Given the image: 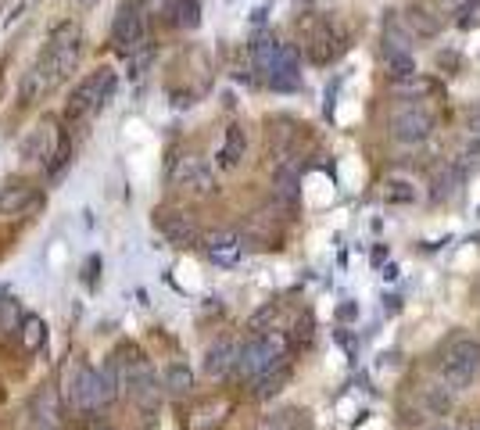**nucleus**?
<instances>
[{
  "label": "nucleus",
  "mask_w": 480,
  "mask_h": 430,
  "mask_svg": "<svg viewBox=\"0 0 480 430\" xmlns=\"http://www.w3.org/2000/svg\"><path fill=\"white\" fill-rule=\"evenodd\" d=\"M79 62V29L76 26H58V33L47 40L40 62L26 72L22 79V104H33L40 97H47L54 87H62L69 79V72Z\"/></svg>",
  "instance_id": "nucleus-1"
},
{
  "label": "nucleus",
  "mask_w": 480,
  "mask_h": 430,
  "mask_svg": "<svg viewBox=\"0 0 480 430\" xmlns=\"http://www.w3.org/2000/svg\"><path fill=\"white\" fill-rule=\"evenodd\" d=\"M437 369H441V380H444L451 391H466V387L480 376V341L469 337V334L451 337V341L441 348Z\"/></svg>",
  "instance_id": "nucleus-2"
},
{
  "label": "nucleus",
  "mask_w": 480,
  "mask_h": 430,
  "mask_svg": "<svg viewBox=\"0 0 480 430\" xmlns=\"http://www.w3.org/2000/svg\"><path fill=\"white\" fill-rule=\"evenodd\" d=\"M284 355H287V341L280 334H255L244 348H240L233 369L244 376V380H259L262 373H269L273 366H280Z\"/></svg>",
  "instance_id": "nucleus-3"
},
{
  "label": "nucleus",
  "mask_w": 480,
  "mask_h": 430,
  "mask_svg": "<svg viewBox=\"0 0 480 430\" xmlns=\"http://www.w3.org/2000/svg\"><path fill=\"white\" fill-rule=\"evenodd\" d=\"M112 94H115V72H112V69H101V72L87 76V79L72 90V97H69V104H65V119H69V122H79V119L101 112V108L112 101Z\"/></svg>",
  "instance_id": "nucleus-4"
},
{
  "label": "nucleus",
  "mask_w": 480,
  "mask_h": 430,
  "mask_svg": "<svg viewBox=\"0 0 480 430\" xmlns=\"http://www.w3.org/2000/svg\"><path fill=\"white\" fill-rule=\"evenodd\" d=\"M430 129H434V119H430V112L419 108V104L398 108V112L391 115V122H387V133H391V140H398V144H423V140L430 136Z\"/></svg>",
  "instance_id": "nucleus-5"
},
{
  "label": "nucleus",
  "mask_w": 480,
  "mask_h": 430,
  "mask_svg": "<svg viewBox=\"0 0 480 430\" xmlns=\"http://www.w3.org/2000/svg\"><path fill=\"white\" fill-rule=\"evenodd\" d=\"M144 37H147V26H144L140 8L137 4H122L115 22H112V44L119 51H137L144 44Z\"/></svg>",
  "instance_id": "nucleus-6"
},
{
  "label": "nucleus",
  "mask_w": 480,
  "mask_h": 430,
  "mask_svg": "<svg viewBox=\"0 0 480 430\" xmlns=\"http://www.w3.org/2000/svg\"><path fill=\"white\" fill-rule=\"evenodd\" d=\"M172 179H176L179 186H186V190H197V194H208V190L215 186L211 165H208L204 158H197V154L179 158V161H176V169H172Z\"/></svg>",
  "instance_id": "nucleus-7"
},
{
  "label": "nucleus",
  "mask_w": 480,
  "mask_h": 430,
  "mask_svg": "<svg viewBox=\"0 0 480 430\" xmlns=\"http://www.w3.org/2000/svg\"><path fill=\"white\" fill-rule=\"evenodd\" d=\"M305 47H309V58H312L316 65H330V62L344 51V37H341L330 22H319V26L312 29V37L305 40Z\"/></svg>",
  "instance_id": "nucleus-8"
},
{
  "label": "nucleus",
  "mask_w": 480,
  "mask_h": 430,
  "mask_svg": "<svg viewBox=\"0 0 480 430\" xmlns=\"http://www.w3.org/2000/svg\"><path fill=\"white\" fill-rule=\"evenodd\" d=\"M158 223H161V234L172 244H194L197 241V227H194L190 215H183V211H165Z\"/></svg>",
  "instance_id": "nucleus-9"
},
{
  "label": "nucleus",
  "mask_w": 480,
  "mask_h": 430,
  "mask_svg": "<svg viewBox=\"0 0 480 430\" xmlns=\"http://www.w3.org/2000/svg\"><path fill=\"white\" fill-rule=\"evenodd\" d=\"M236 344L233 341H219V344H211L208 348V355H204V373L208 376H226L233 366H236Z\"/></svg>",
  "instance_id": "nucleus-10"
},
{
  "label": "nucleus",
  "mask_w": 480,
  "mask_h": 430,
  "mask_svg": "<svg viewBox=\"0 0 480 430\" xmlns=\"http://www.w3.org/2000/svg\"><path fill=\"white\" fill-rule=\"evenodd\" d=\"M244 151H248V133L240 129V126H229L226 129V140L219 147V165L222 169H236L240 158H244Z\"/></svg>",
  "instance_id": "nucleus-11"
},
{
  "label": "nucleus",
  "mask_w": 480,
  "mask_h": 430,
  "mask_svg": "<svg viewBox=\"0 0 480 430\" xmlns=\"http://www.w3.org/2000/svg\"><path fill=\"white\" fill-rule=\"evenodd\" d=\"M280 54H284V44H280V40H273V37H262V40H255V44H252V65H255L266 79L273 76V69H277Z\"/></svg>",
  "instance_id": "nucleus-12"
},
{
  "label": "nucleus",
  "mask_w": 480,
  "mask_h": 430,
  "mask_svg": "<svg viewBox=\"0 0 480 430\" xmlns=\"http://www.w3.org/2000/svg\"><path fill=\"white\" fill-rule=\"evenodd\" d=\"M391 51H412V29L401 22V15H391L384 19V54Z\"/></svg>",
  "instance_id": "nucleus-13"
},
{
  "label": "nucleus",
  "mask_w": 480,
  "mask_h": 430,
  "mask_svg": "<svg viewBox=\"0 0 480 430\" xmlns=\"http://www.w3.org/2000/svg\"><path fill=\"white\" fill-rule=\"evenodd\" d=\"M208 255L219 266H233L240 259V237L236 234H215V237H208Z\"/></svg>",
  "instance_id": "nucleus-14"
},
{
  "label": "nucleus",
  "mask_w": 480,
  "mask_h": 430,
  "mask_svg": "<svg viewBox=\"0 0 480 430\" xmlns=\"http://www.w3.org/2000/svg\"><path fill=\"white\" fill-rule=\"evenodd\" d=\"M33 197H37V190H33L29 183L4 186V190H0V211H12V215H19L26 204H33Z\"/></svg>",
  "instance_id": "nucleus-15"
},
{
  "label": "nucleus",
  "mask_w": 480,
  "mask_h": 430,
  "mask_svg": "<svg viewBox=\"0 0 480 430\" xmlns=\"http://www.w3.org/2000/svg\"><path fill=\"white\" fill-rule=\"evenodd\" d=\"M384 62H387L391 83H405V79L416 76V58H412V51H391V54H384Z\"/></svg>",
  "instance_id": "nucleus-16"
},
{
  "label": "nucleus",
  "mask_w": 480,
  "mask_h": 430,
  "mask_svg": "<svg viewBox=\"0 0 480 430\" xmlns=\"http://www.w3.org/2000/svg\"><path fill=\"white\" fill-rule=\"evenodd\" d=\"M26 158H37V161H47V158H54L58 154V147H54V133L51 129H44V133H33L29 140H26Z\"/></svg>",
  "instance_id": "nucleus-17"
},
{
  "label": "nucleus",
  "mask_w": 480,
  "mask_h": 430,
  "mask_svg": "<svg viewBox=\"0 0 480 430\" xmlns=\"http://www.w3.org/2000/svg\"><path fill=\"white\" fill-rule=\"evenodd\" d=\"M169 15H172V22H176V26L194 29V26L201 22V4H197V0H172Z\"/></svg>",
  "instance_id": "nucleus-18"
},
{
  "label": "nucleus",
  "mask_w": 480,
  "mask_h": 430,
  "mask_svg": "<svg viewBox=\"0 0 480 430\" xmlns=\"http://www.w3.org/2000/svg\"><path fill=\"white\" fill-rule=\"evenodd\" d=\"M287 380H291V369L280 362V366H273L269 373H262V376H259V391H255V394H259V398H273V394H277Z\"/></svg>",
  "instance_id": "nucleus-19"
},
{
  "label": "nucleus",
  "mask_w": 480,
  "mask_h": 430,
  "mask_svg": "<svg viewBox=\"0 0 480 430\" xmlns=\"http://www.w3.org/2000/svg\"><path fill=\"white\" fill-rule=\"evenodd\" d=\"M409 26H412V33H419L423 40H430V37L441 33V22H437L426 8H412V12H409Z\"/></svg>",
  "instance_id": "nucleus-20"
},
{
  "label": "nucleus",
  "mask_w": 480,
  "mask_h": 430,
  "mask_svg": "<svg viewBox=\"0 0 480 430\" xmlns=\"http://www.w3.org/2000/svg\"><path fill=\"white\" fill-rule=\"evenodd\" d=\"M277 194L284 201H294L298 197V165H280L277 169Z\"/></svg>",
  "instance_id": "nucleus-21"
},
{
  "label": "nucleus",
  "mask_w": 480,
  "mask_h": 430,
  "mask_svg": "<svg viewBox=\"0 0 480 430\" xmlns=\"http://www.w3.org/2000/svg\"><path fill=\"white\" fill-rule=\"evenodd\" d=\"M47 341V327H44V319H26L22 323V344H26V351H40V344Z\"/></svg>",
  "instance_id": "nucleus-22"
},
{
  "label": "nucleus",
  "mask_w": 480,
  "mask_h": 430,
  "mask_svg": "<svg viewBox=\"0 0 480 430\" xmlns=\"http://www.w3.org/2000/svg\"><path fill=\"white\" fill-rule=\"evenodd\" d=\"M190 384H194V373H190L186 366H172V369L165 373V387H169L172 394H186Z\"/></svg>",
  "instance_id": "nucleus-23"
},
{
  "label": "nucleus",
  "mask_w": 480,
  "mask_h": 430,
  "mask_svg": "<svg viewBox=\"0 0 480 430\" xmlns=\"http://www.w3.org/2000/svg\"><path fill=\"white\" fill-rule=\"evenodd\" d=\"M412 197H416V194L409 190V183H401V179H391V183H387V201H391V204H409Z\"/></svg>",
  "instance_id": "nucleus-24"
},
{
  "label": "nucleus",
  "mask_w": 480,
  "mask_h": 430,
  "mask_svg": "<svg viewBox=\"0 0 480 430\" xmlns=\"http://www.w3.org/2000/svg\"><path fill=\"white\" fill-rule=\"evenodd\" d=\"M426 398H430V405H434L437 412H448V409H451V387H448V384L430 387V391H426Z\"/></svg>",
  "instance_id": "nucleus-25"
},
{
  "label": "nucleus",
  "mask_w": 480,
  "mask_h": 430,
  "mask_svg": "<svg viewBox=\"0 0 480 430\" xmlns=\"http://www.w3.org/2000/svg\"><path fill=\"white\" fill-rule=\"evenodd\" d=\"M176 273H179V284L197 287V269H194V262H179V266H176Z\"/></svg>",
  "instance_id": "nucleus-26"
},
{
  "label": "nucleus",
  "mask_w": 480,
  "mask_h": 430,
  "mask_svg": "<svg viewBox=\"0 0 480 430\" xmlns=\"http://www.w3.org/2000/svg\"><path fill=\"white\" fill-rule=\"evenodd\" d=\"M466 122H469V133H473V136H480V104L469 112V119H466Z\"/></svg>",
  "instance_id": "nucleus-27"
},
{
  "label": "nucleus",
  "mask_w": 480,
  "mask_h": 430,
  "mask_svg": "<svg viewBox=\"0 0 480 430\" xmlns=\"http://www.w3.org/2000/svg\"><path fill=\"white\" fill-rule=\"evenodd\" d=\"M430 430H437V426H430Z\"/></svg>",
  "instance_id": "nucleus-28"
}]
</instances>
